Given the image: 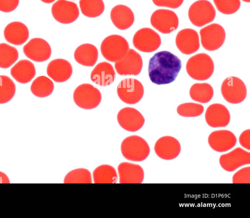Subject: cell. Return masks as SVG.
I'll return each instance as SVG.
<instances>
[{
    "label": "cell",
    "instance_id": "cell-1",
    "mask_svg": "<svg viewBox=\"0 0 250 218\" xmlns=\"http://www.w3.org/2000/svg\"><path fill=\"white\" fill-rule=\"evenodd\" d=\"M181 67V60L177 56L169 51H162L150 59L148 76L156 84H169L175 80Z\"/></svg>",
    "mask_w": 250,
    "mask_h": 218
},
{
    "label": "cell",
    "instance_id": "cell-2",
    "mask_svg": "<svg viewBox=\"0 0 250 218\" xmlns=\"http://www.w3.org/2000/svg\"><path fill=\"white\" fill-rule=\"evenodd\" d=\"M214 70V62L206 53H199L190 57L186 64L189 76L197 80H205L212 76Z\"/></svg>",
    "mask_w": 250,
    "mask_h": 218
},
{
    "label": "cell",
    "instance_id": "cell-3",
    "mask_svg": "<svg viewBox=\"0 0 250 218\" xmlns=\"http://www.w3.org/2000/svg\"><path fill=\"white\" fill-rule=\"evenodd\" d=\"M121 152L125 158L133 161H142L150 153L147 142L142 137L133 135L125 139L121 146Z\"/></svg>",
    "mask_w": 250,
    "mask_h": 218
},
{
    "label": "cell",
    "instance_id": "cell-4",
    "mask_svg": "<svg viewBox=\"0 0 250 218\" xmlns=\"http://www.w3.org/2000/svg\"><path fill=\"white\" fill-rule=\"evenodd\" d=\"M129 49L127 41L119 35H111L106 37L101 45L102 55L105 59L112 62L121 59Z\"/></svg>",
    "mask_w": 250,
    "mask_h": 218
},
{
    "label": "cell",
    "instance_id": "cell-5",
    "mask_svg": "<svg viewBox=\"0 0 250 218\" xmlns=\"http://www.w3.org/2000/svg\"><path fill=\"white\" fill-rule=\"evenodd\" d=\"M102 95L100 90L89 83L79 85L74 90L73 100L79 107L84 109H92L100 103Z\"/></svg>",
    "mask_w": 250,
    "mask_h": 218
},
{
    "label": "cell",
    "instance_id": "cell-6",
    "mask_svg": "<svg viewBox=\"0 0 250 218\" xmlns=\"http://www.w3.org/2000/svg\"><path fill=\"white\" fill-rule=\"evenodd\" d=\"M216 15L215 9L207 0H199L190 6L188 16L190 22L195 26L202 27L212 22Z\"/></svg>",
    "mask_w": 250,
    "mask_h": 218
},
{
    "label": "cell",
    "instance_id": "cell-7",
    "mask_svg": "<svg viewBox=\"0 0 250 218\" xmlns=\"http://www.w3.org/2000/svg\"><path fill=\"white\" fill-rule=\"evenodd\" d=\"M117 92L122 101L128 104H134L143 98L144 89L143 84L138 80L127 78L123 79L118 84Z\"/></svg>",
    "mask_w": 250,
    "mask_h": 218
},
{
    "label": "cell",
    "instance_id": "cell-8",
    "mask_svg": "<svg viewBox=\"0 0 250 218\" xmlns=\"http://www.w3.org/2000/svg\"><path fill=\"white\" fill-rule=\"evenodd\" d=\"M221 91L224 99L232 104L242 102L247 94L244 82L239 78L234 76L228 77L223 81Z\"/></svg>",
    "mask_w": 250,
    "mask_h": 218
},
{
    "label": "cell",
    "instance_id": "cell-9",
    "mask_svg": "<svg viewBox=\"0 0 250 218\" xmlns=\"http://www.w3.org/2000/svg\"><path fill=\"white\" fill-rule=\"evenodd\" d=\"M202 46L208 51H215L220 48L226 39L224 28L217 23H212L200 31Z\"/></svg>",
    "mask_w": 250,
    "mask_h": 218
},
{
    "label": "cell",
    "instance_id": "cell-10",
    "mask_svg": "<svg viewBox=\"0 0 250 218\" xmlns=\"http://www.w3.org/2000/svg\"><path fill=\"white\" fill-rule=\"evenodd\" d=\"M132 42L139 51L150 53L157 50L161 44L160 35L150 28H143L134 34Z\"/></svg>",
    "mask_w": 250,
    "mask_h": 218
},
{
    "label": "cell",
    "instance_id": "cell-11",
    "mask_svg": "<svg viewBox=\"0 0 250 218\" xmlns=\"http://www.w3.org/2000/svg\"><path fill=\"white\" fill-rule=\"evenodd\" d=\"M151 25L163 34H169L176 30L179 25V19L173 11L165 9L155 11L150 18Z\"/></svg>",
    "mask_w": 250,
    "mask_h": 218
},
{
    "label": "cell",
    "instance_id": "cell-12",
    "mask_svg": "<svg viewBox=\"0 0 250 218\" xmlns=\"http://www.w3.org/2000/svg\"><path fill=\"white\" fill-rule=\"evenodd\" d=\"M141 55L133 49H129L125 55L115 63L117 73L121 76L139 75L143 67Z\"/></svg>",
    "mask_w": 250,
    "mask_h": 218
},
{
    "label": "cell",
    "instance_id": "cell-13",
    "mask_svg": "<svg viewBox=\"0 0 250 218\" xmlns=\"http://www.w3.org/2000/svg\"><path fill=\"white\" fill-rule=\"evenodd\" d=\"M51 12L56 20L62 24L75 21L79 16L78 7L75 2L66 0H58L52 5Z\"/></svg>",
    "mask_w": 250,
    "mask_h": 218
},
{
    "label": "cell",
    "instance_id": "cell-14",
    "mask_svg": "<svg viewBox=\"0 0 250 218\" xmlns=\"http://www.w3.org/2000/svg\"><path fill=\"white\" fill-rule=\"evenodd\" d=\"M24 55L36 62L48 60L51 55L49 44L44 39L36 38L31 39L23 47Z\"/></svg>",
    "mask_w": 250,
    "mask_h": 218
},
{
    "label": "cell",
    "instance_id": "cell-15",
    "mask_svg": "<svg viewBox=\"0 0 250 218\" xmlns=\"http://www.w3.org/2000/svg\"><path fill=\"white\" fill-rule=\"evenodd\" d=\"M219 163L225 171L233 172L242 166L250 164V153L241 148H236L222 155L219 158Z\"/></svg>",
    "mask_w": 250,
    "mask_h": 218
},
{
    "label": "cell",
    "instance_id": "cell-16",
    "mask_svg": "<svg viewBox=\"0 0 250 218\" xmlns=\"http://www.w3.org/2000/svg\"><path fill=\"white\" fill-rule=\"evenodd\" d=\"M117 120L122 128L129 132H136L144 125L145 119L137 109L127 107L119 111Z\"/></svg>",
    "mask_w": 250,
    "mask_h": 218
},
{
    "label": "cell",
    "instance_id": "cell-17",
    "mask_svg": "<svg viewBox=\"0 0 250 218\" xmlns=\"http://www.w3.org/2000/svg\"><path fill=\"white\" fill-rule=\"evenodd\" d=\"M175 43L178 50L185 55H190L200 48L199 37L196 31L191 28L180 30L177 34Z\"/></svg>",
    "mask_w": 250,
    "mask_h": 218
},
{
    "label": "cell",
    "instance_id": "cell-18",
    "mask_svg": "<svg viewBox=\"0 0 250 218\" xmlns=\"http://www.w3.org/2000/svg\"><path fill=\"white\" fill-rule=\"evenodd\" d=\"M237 139L234 134L229 130H217L211 133L208 137L210 147L218 152H225L234 147Z\"/></svg>",
    "mask_w": 250,
    "mask_h": 218
},
{
    "label": "cell",
    "instance_id": "cell-19",
    "mask_svg": "<svg viewBox=\"0 0 250 218\" xmlns=\"http://www.w3.org/2000/svg\"><path fill=\"white\" fill-rule=\"evenodd\" d=\"M179 141L171 136H164L159 138L154 145L156 155L164 160H172L177 158L181 152Z\"/></svg>",
    "mask_w": 250,
    "mask_h": 218
},
{
    "label": "cell",
    "instance_id": "cell-20",
    "mask_svg": "<svg viewBox=\"0 0 250 218\" xmlns=\"http://www.w3.org/2000/svg\"><path fill=\"white\" fill-rule=\"evenodd\" d=\"M205 119L207 124L211 127H224L229 123L230 115L225 105L214 103L207 108L205 113Z\"/></svg>",
    "mask_w": 250,
    "mask_h": 218
},
{
    "label": "cell",
    "instance_id": "cell-21",
    "mask_svg": "<svg viewBox=\"0 0 250 218\" xmlns=\"http://www.w3.org/2000/svg\"><path fill=\"white\" fill-rule=\"evenodd\" d=\"M47 75L57 82H63L67 80L73 72L70 63L62 59H57L51 60L46 69Z\"/></svg>",
    "mask_w": 250,
    "mask_h": 218
},
{
    "label": "cell",
    "instance_id": "cell-22",
    "mask_svg": "<svg viewBox=\"0 0 250 218\" xmlns=\"http://www.w3.org/2000/svg\"><path fill=\"white\" fill-rule=\"evenodd\" d=\"M120 183H141L144 178L142 167L127 162L121 163L118 167Z\"/></svg>",
    "mask_w": 250,
    "mask_h": 218
},
{
    "label": "cell",
    "instance_id": "cell-23",
    "mask_svg": "<svg viewBox=\"0 0 250 218\" xmlns=\"http://www.w3.org/2000/svg\"><path fill=\"white\" fill-rule=\"evenodd\" d=\"M6 40L16 45H21L25 43L29 38L27 27L20 21H13L6 25L3 32Z\"/></svg>",
    "mask_w": 250,
    "mask_h": 218
},
{
    "label": "cell",
    "instance_id": "cell-24",
    "mask_svg": "<svg viewBox=\"0 0 250 218\" xmlns=\"http://www.w3.org/2000/svg\"><path fill=\"white\" fill-rule=\"evenodd\" d=\"M110 18L115 26L121 30L129 28L134 21L132 11L127 6L123 4L116 5L112 9Z\"/></svg>",
    "mask_w": 250,
    "mask_h": 218
},
{
    "label": "cell",
    "instance_id": "cell-25",
    "mask_svg": "<svg viewBox=\"0 0 250 218\" xmlns=\"http://www.w3.org/2000/svg\"><path fill=\"white\" fill-rule=\"evenodd\" d=\"M116 78L113 66L104 61L99 63L93 69L90 74L92 81L101 86H107L112 84Z\"/></svg>",
    "mask_w": 250,
    "mask_h": 218
},
{
    "label": "cell",
    "instance_id": "cell-26",
    "mask_svg": "<svg viewBox=\"0 0 250 218\" xmlns=\"http://www.w3.org/2000/svg\"><path fill=\"white\" fill-rule=\"evenodd\" d=\"M12 77L18 82H29L36 75L34 64L29 60L21 59L15 64L10 70Z\"/></svg>",
    "mask_w": 250,
    "mask_h": 218
},
{
    "label": "cell",
    "instance_id": "cell-27",
    "mask_svg": "<svg viewBox=\"0 0 250 218\" xmlns=\"http://www.w3.org/2000/svg\"><path fill=\"white\" fill-rule=\"evenodd\" d=\"M74 57L78 63L83 66L92 67L97 61L98 51L97 47L92 44H83L76 48Z\"/></svg>",
    "mask_w": 250,
    "mask_h": 218
},
{
    "label": "cell",
    "instance_id": "cell-28",
    "mask_svg": "<svg viewBox=\"0 0 250 218\" xmlns=\"http://www.w3.org/2000/svg\"><path fill=\"white\" fill-rule=\"evenodd\" d=\"M214 94L212 87L208 83L193 84L189 90L190 98L194 101L206 103L210 101Z\"/></svg>",
    "mask_w": 250,
    "mask_h": 218
},
{
    "label": "cell",
    "instance_id": "cell-29",
    "mask_svg": "<svg viewBox=\"0 0 250 218\" xmlns=\"http://www.w3.org/2000/svg\"><path fill=\"white\" fill-rule=\"evenodd\" d=\"M94 183H116L118 176L115 168L107 164L99 166L93 172Z\"/></svg>",
    "mask_w": 250,
    "mask_h": 218
},
{
    "label": "cell",
    "instance_id": "cell-30",
    "mask_svg": "<svg viewBox=\"0 0 250 218\" xmlns=\"http://www.w3.org/2000/svg\"><path fill=\"white\" fill-rule=\"evenodd\" d=\"M54 88V83L50 79L44 76H41L33 80L30 90L32 94L36 97L44 98L52 94Z\"/></svg>",
    "mask_w": 250,
    "mask_h": 218
},
{
    "label": "cell",
    "instance_id": "cell-31",
    "mask_svg": "<svg viewBox=\"0 0 250 218\" xmlns=\"http://www.w3.org/2000/svg\"><path fill=\"white\" fill-rule=\"evenodd\" d=\"M79 4L82 14L88 18L99 17L104 10L103 0H80Z\"/></svg>",
    "mask_w": 250,
    "mask_h": 218
},
{
    "label": "cell",
    "instance_id": "cell-32",
    "mask_svg": "<svg viewBox=\"0 0 250 218\" xmlns=\"http://www.w3.org/2000/svg\"><path fill=\"white\" fill-rule=\"evenodd\" d=\"M17 49L7 43H0V68H8L18 59Z\"/></svg>",
    "mask_w": 250,
    "mask_h": 218
},
{
    "label": "cell",
    "instance_id": "cell-33",
    "mask_svg": "<svg viewBox=\"0 0 250 218\" xmlns=\"http://www.w3.org/2000/svg\"><path fill=\"white\" fill-rule=\"evenodd\" d=\"M16 85L8 76H0V104L9 101L15 95Z\"/></svg>",
    "mask_w": 250,
    "mask_h": 218
},
{
    "label": "cell",
    "instance_id": "cell-34",
    "mask_svg": "<svg viewBox=\"0 0 250 218\" xmlns=\"http://www.w3.org/2000/svg\"><path fill=\"white\" fill-rule=\"evenodd\" d=\"M64 183H91V175L85 168H78L68 173L64 178Z\"/></svg>",
    "mask_w": 250,
    "mask_h": 218
},
{
    "label": "cell",
    "instance_id": "cell-35",
    "mask_svg": "<svg viewBox=\"0 0 250 218\" xmlns=\"http://www.w3.org/2000/svg\"><path fill=\"white\" fill-rule=\"evenodd\" d=\"M204 106L198 103L187 102L180 104L177 108V113L184 117H196L204 112Z\"/></svg>",
    "mask_w": 250,
    "mask_h": 218
},
{
    "label": "cell",
    "instance_id": "cell-36",
    "mask_svg": "<svg viewBox=\"0 0 250 218\" xmlns=\"http://www.w3.org/2000/svg\"><path fill=\"white\" fill-rule=\"evenodd\" d=\"M217 10L226 15L236 12L241 5L240 0H213Z\"/></svg>",
    "mask_w": 250,
    "mask_h": 218
},
{
    "label": "cell",
    "instance_id": "cell-37",
    "mask_svg": "<svg viewBox=\"0 0 250 218\" xmlns=\"http://www.w3.org/2000/svg\"><path fill=\"white\" fill-rule=\"evenodd\" d=\"M233 183H250V167H244L237 171L232 177Z\"/></svg>",
    "mask_w": 250,
    "mask_h": 218
},
{
    "label": "cell",
    "instance_id": "cell-38",
    "mask_svg": "<svg viewBox=\"0 0 250 218\" xmlns=\"http://www.w3.org/2000/svg\"><path fill=\"white\" fill-rule=\"evenodd\" d=\"M153 3L159 7H166L172 9L179 7L184 0H152Z\"/></svg>",
    "mask_w": 250,
    "mask_h": 218
},
{
    "label": "cell",
    "instance_id": "cell-39",
    "mask_svg": "<svg viewBox=\"0 0 250 218\" xmlns=\"http://www.w3.org/2000/svg\"><path fill=\"white\" fill-rule=\"evenodd\" d=\"M20 0H0V11L5 13L10 12L16 9Z\"/></svg>",
    "mask_w": 250,
    "mask_h": 218
},
{
    "label": "cell",
    "instance_id": "cell-40",
    "mask_svg": "<svg viewBox=\"0 0 250 218\" xmlns=\"http://www.w3.org/2000/svg\"><path fill=\"white\" fill-rule=\"evenodd\" d=\"M239 141L240 145L248 150H250V130L244 131L240 135Z\"/></svg>",
    "mask_w": 250,
    "mask_h": 218
},
{
    "label": "cell",
    "instance_id": "cell-41",
    "mask_svg": "<svg viewBox=\"0 0 250 218\" xmlns=\"http://www.w3.org/2000/svg\"><path fill=\"white\" fill-rule=\"evenodd\" d=\"M43 2L46 3H51L56 0H41Z\"/></svg>",
    "mask_w": 250,
    "mask_h": 218
},
{
    "label": "cell",
    "instance_id": "cell-42",
    "mask_svg": "<svg viewBox=\"0 0 250 218\" xmlns=\"http://www.w3.org/2000/svg\"><path fill=\"white\" fill-rule=\"evenodd\" d=\"M243 1L246 2H250V0H242Z\"/></svg>",
    "mask_w": 250,
    "mask_h": 218
}]
</instances>
